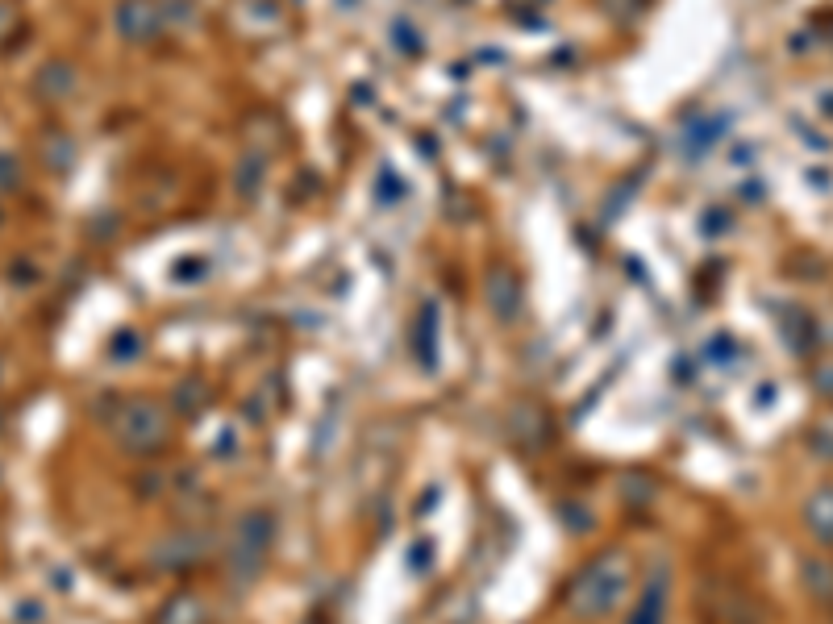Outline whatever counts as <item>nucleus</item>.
I'll return each mask as SVG.
<instances>
[{"instance_id": "nucleus-1", "label": "nucleus", "mask_w": 833, "mask_h": 624, "mask_svg": "<svg viewBox=\"0 0 833 624\" xmlns=\"http://www.w3.org/2000/svg\"><path fill=\"white\" fill-rule=\"evenodd\" d=\"M625 579H629L625 558L621 554H600L592 566L579 570V579L571 583V595H567L571 612L575 616H604L621 600Z\"/></svg>"}, {"instance_id": "nucleus-2", "label": "nucleus", "mask_w": 833, "mask_h": 624, "mask_svg": "<svg viewBox=\"0 0 833 624\" xmlns=\"http://www.w3.org/2000/svg\"><path fill=\"white\" fill-rule=\"evenodd\" d=\"M113 437L125 454H150V450H163L167 437H171V416L163 404L155 400H130L121 404L117 421H113Z\"/></svg>"}, {"instance_id": "nucleus-3", "label": "nucleus", "mask_w": 833, "mask_h": 624, "mask_svg": "<svg viewBox=\"0 0 833 624\" xmlns=\"http://www.w3.org/2000/svg\"><path fill=\"white\" fill-rule=\"evenodd\" d=\"M271 537H275V520L267 512H246L238 520V529L230 537V566H234L238 579H250L263 566V558L271 550Z\"/></svg>"}, {"instance_id": "nucleus-4", "label": "nucleus", "mask_w": 833, "mask_h": 624, "mask_svg": "<svg viewBox=\"0 0 833 624\" xmlns=\"http://www.w3.org/2000/svg\"><path fill=\"white\" fill-rule=\"evenodd\" d=\"M704 624H759V612L746 600L742 591L725 587V583H704L700 600H696Z\"/></svg>"}, {"instance_id": "nucleus-5", "label": "nucleus", "mask_w": 833, "mask_h": 624, "mask_svg": "<svg viewBox=\"0 0 833 624\" xmlns=\"http://www.w3.org/2000/svg\"><path fill=\"white\" fill-rule=\"evenodd\" d=\"M113 25L125 42H150L163 30V5L159 0H121Z\"/></svg>"}, {"instance_id": "nucleus-6", "label": "nucleus", "mask_w": 833, "mask_h": 624, "mask_svg": "<svg viewBox=\"0 0 833 624\" xmlns=\"http://www.w3.org/2000/svg\"><path fill=\"white\" fill-rule=\"evenodd\" d=\"M484 304L492 308V317H496V321H513V317H521V288H517L513 271L496 267V271L484 279Z\"/></svg>"}, {"instance_id": "nucleus-7", "label": "nucleus", "mask_w": 833, "mask_h": 624, "mask_svg": "<svg viewBox=\"0 0 833 624\" xmlns=\"http://www.w3.org/2000/svg\"><path fill=\"white\" fill-rule=\"evenodd\" d=\"M205 537H196V533H180V537H167L155 545V554H150V562L155 566H167V570H180V566H192L200 554H205V545H200Z\"/></svg>"}, {"instance_id": "nucleus-8", "label": "nucleus", "mask_w": 833, "mask_h": 624, "mask_svg": "<svg viewBox=\"0 0 833 624\" xmlns=\"http://www.w3.org/2000/svg\"><path fill=\"white\" fill-rule=\"evenodd\" d=\"M804 525L821 545H833V487H817L804 500Z\"/></svg>"}, {"instance_id": "nucleus-9", "label": "nucleus", "mask_w": 833, "mask_h": 624, "mask_svg": "<svg viewBox=\"0 0 833 624\" xmlns=\"http://www.w3.org/2000/svg\"><path fill=\"white\" fill-rule=\"evenodd\" d=\"M667 620V575H659L646 595H642V604L634 608V616H629L625 624H663Z\"/></svg>"}, {"instance_id": "nucleus-10", "label": "nucleus", "mask_w": 833, "mask_h": 624, "mask_svg": "<svg viewBox=\"0 0 833 624\" xmlns=\"http://www.w3.org/2000/svg\"><path fill=\"white\" fill-rule=\"evenodd\" d=\"M38 92L46 96V100H63V96H71L75 92V67L71 63H46L42 71H38Z\"/></svg>"}, {"instance_id": "nucleus-11", "label": "nucleus", "mask_w": 833, "mask_h": 624, "mask_svg": "<svg viewBox=\"0 0 833 624\" xmlns=\"http://www.w3.org/2000/svg\"><path fill=\"white\" fill-rule=\"evenodd\" d=\"M804 583H809V591L821 604L833 600V566L829 562H804Z\"/></svg>"}, {"instance_id": "nucleus-12", "label": "nucleus", "mask_w": 833, "mask_h": 624, "mask_svg": "<svg viewBox=\"0 0 833 624\" xmlns=\"http://www.w3.org/2000/svg\"><path fill=\"white\" fill-rule=\"evenodd\" d=\"M109 358H117V362H125V358H138V337H134V333H121V342H113Z\"/></svg>"}, {"instance_id": "nucleus-13", "label": "nucleus", "mask_w": 833, "mask_h": 624, "mask_svg": "<svg viewBox=\"0 0 833 624\" xmlns=\"http://www.w3.org/2000/svg\"><path fill=\"white\" fill-rule=\"evenodd\" d=\"M817 392H825V396H833V367H825V371H817Z\"/></svg>"}, {"instance_id": "nucleus-14", "label": "nucleus", "mask_w": 833, "mask_h": 624, "mask_svg": "<svg viewBox=\"0 0 833 624\" xmlns=\"http://www.w3.org/2000/svg\"><path fill=\"white\" fill-rule=\"evenodd\" d=\"M5 25H9V9H0V34H5Z\"/></svg>"}, {"instance_id": "nucleus-15", "label": "nucleus", "mask_w": 833, "mask_h": 624, "mask_svg": "<svg viewBox=\"0 0 833 624\" xmlns=\"http://www.w3.org/2000/svg\"><path fill=\"white\" fill-rule=\"evenodd\" d=\"M604 5H609V9H621V5H625V0H604Z\"/></svg>"}, {"instance_id": "nucleus-16", "label": "nucleus", "mask_w": 833, "mask_h": 624, "mask_svg": "<svg viewBox=\"0 0 833 624\" xmlns=\"http://www.w3.org/2000/svg\"><path fill=\"white\" fill-rule=\"evenodd\" d=\"M0 375H5V358H0Z\"/></svg>"}]
</instances>
